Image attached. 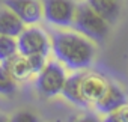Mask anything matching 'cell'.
I'll list each match as a JSON object with an SVG mask.
<instances>
[{
	"label": "cell",
	"mask_w": 128,
	"mask_h": 122,
	"mask_svg": "<svg viewBox=\"0 0 128 122\" xmlns=\"http://www.w3.org/2000/svg\"><path fill=\"white\" fill-rule=\"evenodd\" d=\"M51 51L57 62L72 71L89 68L95 59V45L78 32H54L51 35Z\"/></svg>",
	"instance_id": "obj_1"
},
{
	"label": "cell",
	"mask_w": 128,
	"mask_h": 122,
	"mask_svg": "<svg viewBox=\"0 0 128 122\" xmlns=\"http://www.w3.org/2000/svg\"><path fill=\"white\" fill-rule=\"evenodd\" d=\"M72 27L76 29V32L96 42L104 41L110 32V24L88 2L77 5V12Z\"/></svg>",
	"instance_id": "obj_2"
},
{
	"label": "cell",
	"mask_w": 128,
	"mask_h": 122,
	"mask_svg": "<svg viewBox=\"0 0 128 122\" xmlns=\"http://www.w3.org/2000/svg\"><path fill=\"white\" fill-rule=\"evenodd\" d=\"M66 70L60 62L51 60L36 74V90L42 98H54L62 94L63 84L66 82Z\"/></svg>",
	"instance_id": "obj_3"
},
{
	"label": "cell",
	"mask_w": 128,
	"mask_h": 122,
	"mask_svg": "<svg viewBox=\"0 0 128 122\" xmlns=\"http://www.w3.org/2000/svg\"><path fill=\"white\" fill-rule=\"evenodd\" d=\"M44 20L59 29H70L74 24L77 3L74 0H44Z\"/></svg>",
	"instance_id": "obj_4"
},
{
	"label": "cell",
	"mask_w": 128,
	"mask_h": 122,
	"mask_svg": "<svg viewBox=\"0 0 128 122\" xmlns=\"http://www.w3.org/2000/svg\"><path fill=\"white\" fill-rule=\"evenodd\" d=\"M17 45H18V53H21L23 56H30V54L48 56V53L51 51V38L41 27L27 26L17 38Z\"/></svg>",
	"instance_id": "obj_5"
},
{
	"label": "cell",
	"mask_w": 128,
	"mask_h": 122,
	"mask_svg": "<svg viewBox=\"0 0 128 122\" xmlns=\"http://www.w3.org/2000/svg\"><path fill=\"white\" fill-rule=\"evenodd\" d=\"M3 5L9 8L26 26H35L44 17L41 0H3Z\"/></svg>",
	"instance_id": "obj_6"
},
{
	"label": "cell",
	"mask_w": 128,
	"mask_h": 122,
	"mask_svg": "<svg viewBox=\"0 0 128 122\" xmlns=\"http://www.w3.org/2000/svg\"><path fill=\"white\" fill-rule=\"evenodd\" d=\"M125 104H128V96L125 90L118 83H108L106 94L95 102V108L101 114H110Z\"/></svg>",
	"instance_id": "obj_7"
},
{
	"label": "cell",
	"mask_w": 128,
	"mask_h": 122,
	"mask_svg": "<svg viewBox=\"0 0 128 122\" xmlns=\"http://www.w3.org/2000/svg\"><path fill=\"white\" fill-rule=\"evenodd\" d=\"M108 82L98 72H84L82 77L83 96L89 104H95L107 90Z\"/></svg>",
	"instance_id": "obj_8"
},
{
	"label": "cell",
	"mask_w": 128,
	"mask_h": 122,
	"mask_svg": "<svg viewBox=\"0 0 128 122\" xmlns=\"http://www.w3.org/2000/svg\"><path fill=\"white\" fill-rule=\"evenodd\" d=\"M2 65L5 66V70L12 76V78L17 83L27 82L33 76V72L30 70V65L27 62V57L23 56L21 53H15L14 56L6 59L5 62H2Z\"/></svg>",
	"instance_id": "obj_9"
},
{
	"label": "cell",
	"mask_w": 128,
	"mask_h": 122,
	"mask_svg": "<svg viewBox=\"0 0 128 122\" xmlns=\"http://www.w3.org/2000/svg\"><path fill=\"white\" fill-rule=\"evenodd\" d=\"M82 77H83V72H74L68 76L60 95H63V98L66 101H70L77 107H88L89 102L84 100L83 90H82Z\"/></svg>",
	"instance_id": "obj_10"
},
{
	"label": "cell",
	"mask_w": 128,
	"mask_h": 122,
	"mask_svg": "<svg viewBox=\"0 0 128 122\" xmlns=\"http://www.w3.org/2000/svg\"><path fill=\"white\" fill-rule=\"evenodd\" d=\"M24 27H26V24L9 8L5 6L0 9V35L18 38L20 33L24 30Z\"/></svg>",
	"instance_id": "obj_11"
},
{
	"label": "cell",
	"mask_w": 128,
	"mask_h": 122,
	"mask_svg": "<svg viewBox=\"0 0 128 122\" xmlns=\"http://www.w3.org/2000/svg\"><path fill=\"white\" fill-rule=\"evenodd\" d=\"M88 3L112 26L119 20L120 3L119 0H88Z\"/></svg>",
	"instance_id": "obj_12"
},
{
	"label": "cell",
	"mask_w": 128,
	"mask_h": 122,
	"mask_svg": "<svg viewBox=\"0 0 128 122\" xmlns=\"http://www.w3.org/2000/svg\"><path fill=\"white\" fill-rule=\"evenodd\" d=\"M18 53V45H17V38L0 35V64L5 62L6 59Z\"/></svg>",
	"instance_id": "obj_13"
},
{
	"label": "cell",
	"mask_w": 128,
	"mask_h": 122,
	"mask_svg": "<svg viewBox=\"0 0 128 122\" xmlns=\"http://www.w3.org/2000/svg\"><path fill=\"white\" fill-rule=\"evenodd\" d=\"M15 92H17V82L5 70V66L0 64V95L11 96Z\"/></svg>",
	"instance_id": "obj_14"
},
{
	"label": "cell",
	"mask_w": 128,
	"mask_h": 122,
	"mask_svg": "<svg viewBox=\"0 0 128 122\" xmlns=\"http://www.w3.org/2000/svg\"><path fill=\"white\" fill-rule=\"evenodd\" d=\"M27 57V62L30 65V70L33 72V76H36L47 64V56L45 54H30V56H26Z\"/></svg>",
	"instance_id": "obj_15"
},
{
	"label": "cell",
	"mask_w": 128,
	"mask_h": 122,
	"mask_svg": "<svg viewBox=\"0 0 128 122\" xmlns=\"http://www.w3.org/2000/svg\"><path fill=\"white\" fill-rule=\"evenodd\" d=\"M108 122H128V106H122L120 108L114 110L113 113L107 114Z\"/></svg>",
	"instance_id": "obj_16"
},
{
	"label": "cell",
	"mask_w": 128,
	"mask_h": 122,
	"mask_svg": "<svg viewBox=\"0 0 128 122\" xmlns=\"http://www.w3.org/2000/svg\"><path fill=\"white\" fill-rule=\"evenodd\" d=\"M14 120L15 122H35L36 116L30 112H20L14 116Z\"/></svg>",
	"instance_id": "obj_17"
}]
</instances>
